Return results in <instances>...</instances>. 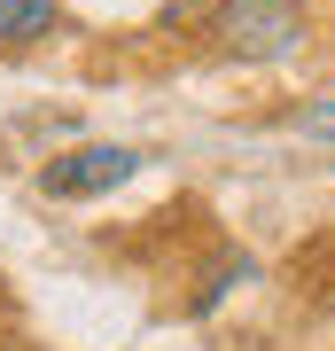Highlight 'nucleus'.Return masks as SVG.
Listing matches in <instances>:
<instances>
[{"label":"nucleus","mask_w":335,"mask_h":351,"mask_svg":"<svg viewBox=\"0 0 335 351\" xmlns=\"http://www.w3.org/2000/svg\"><path fill=\"white\" fill-rule=\"evenodd\" d=\"M211 39H219V55H234V63H281V55H297V39H304V8L297 0H219Z\"/></svg>","instance_id":"obj_1"},{"label":"nucleus","mask_w":335,"mask_h":351,"mask_svg":"<svg viewBox=\"0 0 335 351\" xmlns=\"http://www.w3.org/2000/svg\"><path fill=\"white\" fill-rule=\"evenodd\" d=\"M133 172H140V156H133V149H117V141H94V149L55 156L47 172H39V188H47L55 203H78V195H110V188H125Z\"/></svg>","instance_id":"obj_2"},{"label":"nucleus","mask_w":335,"mask_h":351,"mask_svg":"<svg viewBox=\"0 0 335 351\" xmlns=\"http://www.w3.org/2000/svg\"><path fill=\"white\" fill-rule=\"evenodd\" d=\"M55 0H0V47H39L55 32Z\"/></svg>","instance_id":"obj_3"},{"label":"nucleus","mask_w":335,"mask_h":351,"mask_svg":"<svg viewBox=\"0 0 335 351\" xmlns=\"http://www.w3.org/2000/svg\"><path fill=\"white\" fill-rule=\"evenodd\" d=\"M297 125H304L312 141H335V94H327V101H304V110H297Z\"/></svg>","instance_id":"obj_4"}]
</instances>
